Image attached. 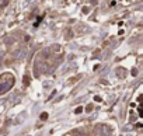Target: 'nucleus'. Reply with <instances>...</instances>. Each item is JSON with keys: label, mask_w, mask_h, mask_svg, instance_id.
<instances>
[{"label": "nucleus", "mask_w": 143, "mask_h": 136, "mask_svg": "<svg viewBox=\"0 0 143 136\" xmlns=\"http://www.w3.org/2000/svg\"><path fill=\"white\" fill-rule=\"evenodd\" d=\"M81 111H83V108H81V107H79L77 110H76V114H80V112H81Z\"/></svg>", "instance_id": "obj_1"}, {"label": "nucleus", "mask_w": 143, "mask_h": 136, "mask_svg": "<svg viewBox=\"0 0 143 136\" xmlns=\"http://www.w3.org/2000/svg\"><path fill=\"white\" fill-rule=\"evenodd\" d=\"M46 117H48L46 114H42V115H41V118H42V119H46Z\"/></svg>", "instance_id": "obj_2"}, {"label": "nucleus", "mask_w": 143, "mask_h": 136, "mask_svg": "<svg viewBox=\"0 0 143 136\" xmlns=\"http://www.w3.org/2000/svg\"><path fill=\"white\" fill-rule=\"evenodd\" d=\"M67 136H70V135H67Z\"/></svg>", "instance_id": "obj_3"}]
</instances>
